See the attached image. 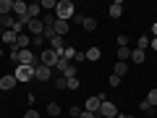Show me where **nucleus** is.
Masks as SVG:
<instances>
[{"label":"nucleus","mask_w":157,"mask_h":118,"mask_svg":"<svg viewBox=\"0 0 157 118\" xmlns=\"http://www.w3.org/2000/svg\"><path fill=\"white\" fill-rule=\"evenodd\" d=\"M144 61H147L144 50H131V63H136V66H141Z\"/></svg>","instance_id":"15"},{"label":"nucleus","mask_w":157,"mask_h":118,"mask_svg":"<svg viewBox=\"0 0 157 118\" xmlns=\"http://www.w3.org/2000/svg\"><path fill=\"white\" fill-rule=\"evenodd\" d=\"M113 73H115V76H121V79H123L126 73H128V63H115V68H113Z\"/></svg>","instance_id":"17"},{"label":"nucleus","mask_w":157,"mask_h":118,"mask_svg":"<svg viewBox=\"0 0 157 118\" xmlns=\"http://www.w3.org/2000/svg\"><path fill=\"white\" fill-rule=\"evenodd\" d=\"M24 118H39V113H37V110H34V108H29V110H26V113H24Z\"/></svg>","instance_id":"30"},{"label":"nucleus","mask_w":157,"mask_h":118,"mask_svg":"<svg viewBox=\"0 0 157 118\" xmlns=\"http://www.w3.org/2000/svg\"><path fill=\"white\" fill-rule=\"evenodd\" d=\"M97 113H100L102 118H118V116H121V113H118V105H115V102H107V100L100 105V110H97Z\"/></svg>","instance_id":"5"},{"label":"nucleus","mask_w":157,"mask_h":118,"mask_svg":"<svg viewBox=\"0 0 157 118\" xmlns=\"http://www.w3.org/2000/svg\"><path fill=\"white\" fill-rule=\"evenodd\" d=\"M149 47H152V50H157V37H152V39H149Z\"/></svg>","instance_id":"36"},{"label":"nucleus","mask_w":157,"mask_h":118,"mask_svg":"<svg viewBox=\"0 0 157 118\" xmlns=\"http://www.w3.org/2000/svg\"><path fill=\"white\" fill-rule=\"evenodd\" d=\"M0 39H3V45H16V39H18V34L16 32H3V34H0Z\"/></svg>","instance_id":"11"},{"label":"nucleus","mask_w":157,"mask_h":118,"mask_svg":"<svg viewBox=\"0 0 157 118\" xmlns=\"http://www.w3.org/2000/svg\"><path fill=\"white\" fill-rule=\"evenodd\" d=\"M81 26H84L86 32H94V29H97V18H92V16H81Z\"/></svg>","instance_id":"13"},{"label":"nucleus","mask_w":157,"mask_h":118,"mask_svg":"<svg viewBox=\"0 0 157 118\" xmlns=\"http://www.w3.org/2000/svg\"><path fill=\"white\" fill-rule=\"evenodd\" d=\"M118 47H128V37H126V34L118 37Z\"/></svg>","instance_id":"28"},{"label":"nucleus","mask_w":157,"mask_h":118,"mask_svg":"<svg viewBox=\"0 0 157 118\" xmlns=\"http://www.w3.org/2000/svg\"><path fill=\"white\" fill-rule=\"evenodd\" d=\"M47 113L58 118V113H60V105H58V102H47Z\"/></svg>","instance_id":"23"},{"label":"nucleus","mask_w":157,"mask_h":118,"mask_svg":"<svg viewBox=\"0 0 157 118\" xmlns=\"http://www.w3.org/2000/svg\"><path fill=\"white\" fill-rule=\"evenodd\" d=\"M58 61H60V55H58L55 50H42V53H39V63L47 66V68H55Z\"/></svg>","instance_id":"3"},{"label":"nucleus","mask_w":157,"mask_h":118,"mask_svg":"<svg viewBox=\"0 0 157 118\" xmlns=\"http://www.w3.org/2000/svg\"><path fill=\"white\" fill-rule=\"evenodd\" d=\"M102 102H105V92H100V95H94V97H86V102H84V110H89V113H97Z\"/></svg>","instance_id":"4"},{"label":"nucleus","mask_w":157,"mask_h":118,"mask_svg":"<svg viewBox=\"0 0 157 118\" xmlns=\"http://www.w3.org/2000/svg\"><path fill=\"white\" fill-rule=\"evenodd\" d=\"M107 16H110V18H121V16H123V3H121V0L110 3V8H107Z\"/></svg>","instance_id":"10"},{"label":"nucleus","mask_w":157,"mask_h":118,"mask_svg":"<svg viewBox=\"0 0 157 118\" xmlns=\"http://www.w3.org/2000/svg\"><path fill=\"white\" fill-rule=\"evenodd\" d=\"M55 18H60V21L76 18V8H73L71 0H58V3H55Z\"/></svg>","instance_id":"1"},{"label":"nucleus","mask_w":157,"mask_h":118,"mask_svg":"<svg viewBox=\"0 0 157 118\" xmlns=\"http://www.w3.org/2000/svg\"><path fill=\"white\" fill-rule=\"evenodd\" d=\"M78 113H81V108H78V105H73L71 110H68V116H71V118H78Z\"/></svg>","instance_id":"29"},{"label":"nucleus","mask_w":157,"mask_h":118,"mask_svg":"<svg viewBox=\"0 0 157 118\" xmlns=\"http://www.w3.org/2000/svg\"><path fill=\"white\" fill-rule=\"evenodd\" d=\"M139 108H141V110H144V113H149V110H152V105H149V102H147V100H141V102H139Z\"/></svg>","instance_id":"33"},{"label":"nucleus","mask_w":157,"mask_h":118,"mask_svg":"<svg viewBox=\"0 0 157 118\" xmlns=\"http://www.w3.org/2000/svg\"><path fill=\"white\" fill-rule=\"evenodd\" d=\"M0 97H3V92H0Z\"/></svg>","instance_id":"41"},{"label":"nucleus","mask_w":157,"mask_h":118,"mask_svg":"<svg viewBox=\"0 0 157 118\" xmlns=\"http://www.w3.org/2000/svg\"><path fill=\"white\" fill-rule=\"evenodd\" d=\"M55 89H68V79L66 76H58L55 79Z\"/></svg>","instance_id":"22"},{"label":"nucleus","mask_w":157,"mask_h":118,"mask_svg":"<svg viewBox=\"0 0 157 118\" xmlns=\"http://www.w3.org/2000/svg\"><path fill=\"white\" fill-rule=\"evenodd\" d=\"M0 24H3V16H0Z\"/></svg>","instance_id":"40"},{"label":"nucleus","mask_w":157,"mask_h":118,"mask_svg":"<svg viewBox=\"0 0 157 118\" xmlns=\"http://www.w3.org/2000/svg\"><path fill=\"white\" fill-rule=\"evenodd\" d=\"M0 55H3V47H0Z\"/></svg>","instance_id":"39"},{"label":"nucleus","mask_w":157,"mask_h":118,"mask_svg":"<svg viewBox=\"0 0 157 118\" xmlns=\"http://www.w3.org/2000/svg\"><path fill=\"white\" fill-rule=\"evenodd\" d=\"M16 81L18 84H26V81H32L34 79V66H16Z\"/></svg>","instance_id":"2"},{"label":"nucleus","mask_w":157,"mask_h":118,"mask_svg":"<svg viewBox=\"0 0 157 118\" xmlns=\"http://www.w3.org/2000/svg\"><path fill=\"white\" fill-rule=\"evenodd\" d=\"M144 100L149 102L152 108H155V105H157V89H149V92H147V97H144Z\"/></svg>","instance_id":"21"},{"label":"nucleus","mask_w":157,"mask_h":118,"mask_svg":"<svg viewBox=\"0 0 157 118\" xmlns=\"http://www.w3.org/2000/svg\"><path fill=\"white\" fill-rule=\"evenodd\" d=\"M121 118H134V116H121Z\"/></svg>","instance_id":"38"},{"label":"nucleus","mask_w":157,"mask_h":118,"mask_svg":"<svg viewBox=\"0 0 157 118\" xmlns=\"http://www.w3.org/2000/svg\"><path fill=\"white\" fill-rule=\"evenodd\" d=\"M68 89H78V79H68Z\"/></svg>","instance_id":"34"},{"label":"nucleus","mask_w":157,"mask_h":118,"mask_svg":"<svg viewBox=\"0 0 157 118\" xmlns=\"http://www.w3.org/2000/svg\"><path fill=\"white\" fill-rule=\"evenodd\" d=\"M144 47H149V37H144V34H141L139 42H136V50H144Z\"/></svg>","instance_id":"25"},{"label":"nucleus","mask_w":157,"mask_h":118,"mask_svg":"<svg viewBox=\"0 0 157 118\" xmlns=\"http://www.w3.org/2000/svg\"><path fill=\"white\" fill-rule=\"evenodd\" d=\"M42 42H45V37H32V45L34 47H42Z\"/></svg>","instance_id":"32"},{"label":"nucleus","mask_w":157,"mask_h":118,"mask_svg":"<svg viewBox=\"0 0 157 118\" xmlns=\"http://www.w3.org/2000/svg\"><path fill=\"white\" fill-rule=\"evenodd\" d=\"M152 37H157V21L152 24Z\"/></svg>","instance_id":"37"},{"label":"nucleus","mask_w":157,"mask_h":118,"mask_svg":"<svg viewBox=\"0 0 157 118\" xmlns=\"http://www.w3.org/2000/svg\"><path fill=\"white\" fill-rule=\"evenodd\" d=\"M84 55H86V61L97 63V61H100V58H102V50H100V47H89V50H86Z\"/></svg>","instance_id":"12"},{"label":"nucleus","mask_w":157,"mask_h":118,"mask_svg":"<svg viewBox=\"0 0 157 118\" xmlns=\"http://www.w3.org/2000/svg\"><path fill=\"white\" fill-rule=\"evenodd\" d=\"M78 118H97V116H94V113H89V110H81V113H78Z\"/></svg>","instance_id":"35"},{"label":"nucleus","mask_w":157,"mask_h":118,"mask_svg":"<svg viewBox=\"0 0 157 118\" xmlns=\"http://www.w3.org/2000/svg\"><path fill=\"white\" fill-rule=\"evenodd\" d=\"M52 32H55L58 37H66V34L71 32V26H68V21H60V18H55V24H52Z\"/></svg>","instance_id":"9"},{"label":"nucleus","mask_w":157,"mask_h":118,"mask_svg":"<svg viewBox=\"0 0 157 118\" xmlns=\"http://www.w3.org/2000/svg\"><path fill=\"white\" fill-rule=\"evenodd\" d=\"M84 61H86L84 53H76V58H73V66H76V63H84Z\"/></svg>","instance_id":"31"},{"label":"nucleus","mask_w":157,"mask_h":118,"mask_svg":"<svg viewBox=\"0 0 157 118\" xmlns=\"http://www.w3.org/2000/svg\"><path fill=\"white\" fill-rule=\"evenodd\" d=\"M131 61V50L128 47H118V63H126Z\"/></svg>","instance_id":"18"},{"label":"nucleus","mask_w":157,"mask_h":118,"mask_svg":"<svg viewBox=\"0 0 157 118\" xmlns=\"http://www.w3.org/2000/svg\"><path fill=\"white\" fill-rule=\"evenodd\" d=\"M18 81H16V76H11V73H6V76H0V92H8V89H13Z\"/></svg>","instance_id":"8"},{"label":"nucleus","mask_w":157,"mask_h":118,"mask_svg":"<svg viewBox=\"0 0 157 118\" xmlns=\"http://www.w3.org/2000/svg\"><path fill=\"white\" fill-rule=\"evenodd\" d=\"M68 68H71V63H68V61H63V58H60V61L55 63V68H52V71H58L60 76H66V71H68Z\"/></svg>","instance_id":"16"},{"label":"nucleus","mask_w":157,"mask_h":118,"mask_svg":"<svg viewBox=\"0 0 157 118\" xmlns=\"http://www.w3.org/2000/svg\"><path fill=\"white\" fill-rule=\"evenodd\" d=\"M39 6H42V8H47V11H55V0H42Z\"/></svg>","instance_id":"26"},{"label":"nucleus","mask_w":157,"mask_h":118,"mask_svg":"<svg viewBox=\"0 0 157 118\" xmlns=\"http://www.w3.org/2000/svg\"><path fill=\"white\" fill-rule=\"evenodd\" d=\"M26 29L32 32V37H42V34H45V24H42V18H32V21L26 24Z\"/></svg>","instance_id":"6"},{"label":"nucleus","mask_w":157,"mask_h":118,"mask_svg":"<svg viewBox=\"0 0 157 118\" xmlns=\"http://www.w3.org/2000/svg\"><path fill=\"white\" fill-rule=\"evenodd\" d=\"M76 53H78L76 47H66V50H63V55H60V58H63V61H68V63H73V58H76Z\"/></svg>","instance_id":"19"},{"label":"nucleus","mask_w":157,"mask_h":118,"mask_svg":"<svg viewBox=\"0 0 157 118\" xmlns=\"http://www.w3.org/2000/svg\"><path fill=\"white\" fill-rule=\"evenodd\" d=\"M39 8H42L39 3H32V6H29V18H37L39 16Z\"/></svg>","instance_id":"24"},{"label":"nucleus","mask_w":157,"mask_h":118,"mask_svg":"<svg viewBox=\"0 0 157 118\" xmlns=\"http://www.w3.org/2000/svg\"><path fill=\"white\" fill-rule=\"evenodd\" d=\"M107 84H110V87H118V84H121V76H115V73H110V79H107Z\"/></svg>","instance_id":"27"},{"label":"nucleus","mask_w":157,"mask_h":118,"mask_svg":"<svg viewBox=\"0 0 157 118\" xmlns=\"http://www.w3.org/2000/svg\"><path fill=\"white\" fill-rule=\"evenodd\" d=\"M0 26H6L3 32H11V29L16 26V18H13V16H3V24H0Z\"/></svg>","instance_id":"20"},{"label":"nucleus","mask_w":157,"mask_h":118,"mask_svg":"<svg viewBox=\"0 0 157 118\" xmlns=\"http://www.w3.org/2000/svg\"><path fill=\"white\" fill-rule=\"evenodd\" d=\"M13 13V0H0V16H11Z\"/></svg>","instance_id":"14"},{"label":"nucleus","mask_w":157,"mask_h":118,"mask_svg":"<svg viewBox=\"0 0 157 118\" xmlns=\"http://www.w3.org/2000/svg\"><path fill=\"white\" fill-rule=\"evenodd\" d=\"M66 118H71V116H66Z\"/></svg>","instance_id":"42"},{"label":"nucleus","mask_w":157,"mask_h":118,"mask_svg":"<svg viewBox=\"0 0 157 118\" xmlns=\"http://www.w3.org/2000/svg\"><path fill=\"white\" fill-rule=\"evenodd\" d=\"M50 76H52V68H47V66H34V79L37 81H50Z\"/></svg>","instance_id":"7"}]
</instances>
